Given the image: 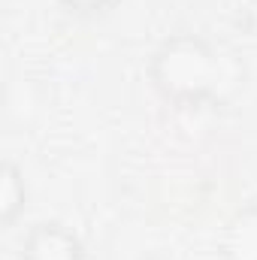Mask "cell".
I'll return each instance as SVG.
<instances>
[{"instance_id": "5b68a950", "label": "cell", "mask_w": 257, "mask_h": 260, "mask_svg": "<svg viewBox=\"0 0 257 260\" xmlns=\"http://www.w3.org/2000/svg\"><path fill=\"white\" fill-rule=\"evenodd\" d=\"M67 12H76V15H103L109 9L118 6V0H58Z\"/></svg>"}, {"instance_id": "7a4b0ae2", "label": "cell", "mask_w": 257, "mask_h": 260, "mask_svg": "<svg viewBox=\"0 0 257 260\" xmlns=\"http://www.w3.org/2000/svg\"><path fill=\"white\" fill-rule=\"evenodd\" d=\"M18 260H85V245L61 221H37L21 239Z\"/></svg>"}, {"instance_id": "6da1fadb", "label": "cell", "mask_w": 257, "mask_h": 260, "mask_svg": "<svg viewBox=\"0 0 257 260\" xmlns=\"http://www.w3.org/2000/svg\"><path fill=\"white\" fill-rule=\"evenodd\" d=\"M154 91L179 106H209L230 100L245 85V64L212 40L179 30L157 43L148 58Z\"/></svg>"}, {"instance_id": "3957f363", "label": "cell", "mask_w": 257, "mask_h": 260, "mask_svg": "<svg viewBox=\"0 0 257 260\" xmlns=\"http://www.w3.org/2000/svg\"><path fill=\"white\" fill-rule=\"evenodd\" d=\"M218 254L221 260H257V206H242L224 221Z\"/></svg>"}, {"instance_id": "277c9868", "label": "cell", "mask_w": 257, "mask_h": 260, "mask_svg": "<svg viewBox=\"0 0 257 260\" xmlns=\"http://www.w3.org/2000/svg\"><path fill=\"white\" fill-rule=\"evenodd\" d=\"M27 203V185H24V173L12 164L3 160L0 164V221L9 227Z\"/></svg>"}]
</instances>
